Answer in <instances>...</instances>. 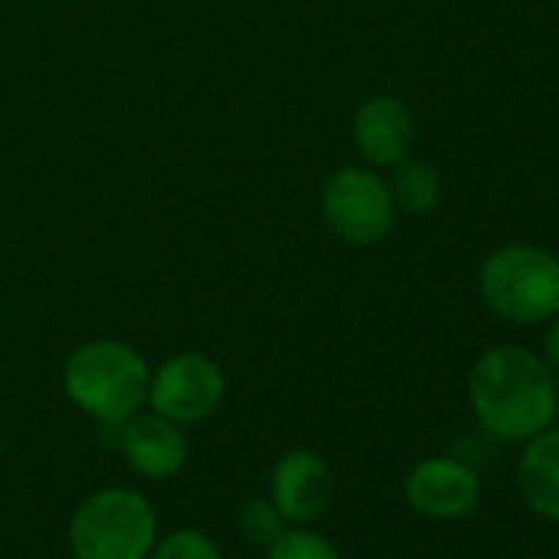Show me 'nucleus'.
<instances>
[{"instance_id": "2eb2a0df", "label": "nucleus", "mask_w": 559, "mask_h": 559, "mask_svg": "<svg viewBox=\"0 0 559 559\" xmlns=\"http://www.w3.org/2000/svg\"><path fill=\"white\" fill-rule=\"evenodd\" d=\"M148 559H224V552L211 533L198 526H178V530L158 533Z\"/></svg>"}, {"instance_id": "f3484780", "label": "nucleus", "mask_w": 559, "mask_h": 559, "mask_svg": "<svg viewBox=\"0 0 559 559\" xmlns=\"http://www.w3.org/2000/svg\"><path fill=\"white\" fill-rule=\"evenodd\" d=\"M536 559H543V556H536Z\"/></svg>"}, {"instance_id": "9d476101", "label": "nucleus", "mask_w": 559, "mask_h": 559, "mask_svg": "<svg viewBox=\"0 0 559 559\" xmlns=\"http://www.w3.org/2000/svg\"><path fill=\"white\" fill-rule=\"evenodd\" d=\"M353 139L366 162L392 168L402 158H408L415 145L412 109L399 96H369L353 116Z\"/></svg>"}, {"instance_id": "f257e3e1", "label": "nucleus", "mask_w": 559, "mask_h": 559, "mask_svg": "<svg viewBox=\"0 0 559 559\" xmlns=\"http://www.w3.org/2000/svg\"><path fill=\"white\" fill-rule=\"evenodd\" d=\"M467 399L484 435L523 444L559 415V382L539 353L500 343L484 349L467 376Z\"/></svg>"}, {"instance_id": "20e7f679", "label": "nucleus", "mask_w": 559, "mask_h": 559, "mask_svg": "<svg viewBox=\"0 0 559 559\" xmlns=\"http://www.w3.org/2000/svg\"><path fill=\"white\" fill-rule=\"evenodd\" d=\"M484 307L513 326H543L559 317V257L536 243H503L477 273Z\"/></svg>"}, {"instance_id": "9b49d317", "label": "nucleus", "mask_w": 559, "mask_h": 559, "mask_svg": "<svg viewBox=\"0 0 559 559\" xmlns=\"http://www.w3.org/2000/svg\"><path fill=\"white\" fill-rule=\"evenodd\" d=\"M516 490L533 516L559 523V428L549 425L523 441L516 461Z\"/></svg>"}, {"instance_id": "dca6fc26", "label": "nucleus", "mask_w": 559, "mask_h": 559, "mask_svg": "<svg viewBox=\"0 0 559 559\" xmlns=\"http://www.w3.org/2000/svg\"><path fill=\"white\" fill-rule=\"evenodd\" d=\"M543 362L549 366V372L556 376V382H559V317L556 320H549V330H546V336H543Z\"/></svg>"}, {"instance_id": "7ed1b4c3", "label": "nucleus", "mask_w": 559, "mask_h": 559, "mask_svg": "<svg viewBox=\"0 0 559 559\" xmlns=\"http://www.w3.org/2000/svg\"><path fill=\"white\" fill-rule=\"evenodd\" d=\"M155 539V503L126 484L90 490L67 523V546L73 559H148Z\"/></svg>"}, {"instance_id": "0eeeda50", "label": "nucleus", "mask_w": 559, "mask_h": 559, "mask_svg": "<svg viewBox=\"0 0 559 559\" xmlns=\"http://www.w3.org/2000/svg\"><path fill=\"white\" fill-rule=\"evenodd\" d=\"M266 497L287 526H317L336 497V471L313 448L284 451L266 477Z\"/></svg>"}, {"instance_id": "ddd939ff", "label": "nucleus", "mask_w": 559, "mask_h": 559, "mask_svg": "<svg viewBox=\"0 0 559 559\" xmlns=\"http://www.w3.org/2000/svg\"><path fill=\"white\" fill-rule=\"evenodd\" d=\"M263 559H343V552L317 526H287L263 549Z\"/></svg>"}, {"instance_id": "423d86ee", "label": "nucleus", "mask_w": 559, "mask_h": 559, "mask_svg": "<svg viewBox=\"0 0 559 559\" xmlns=\"http://www.w3.org/2000/svg\"><path fill=\"white\" fill-rule=\"evenodd\" d=\"M224 392V372L211 356L178 353L165 359L158 369H152L145 405L178 425H198L221 408Z\"/></svg>"}, {"instance_id": "f03ea898", "label": "nucleus", "mask_w": 559, "mask_h": 559, "mask_svg": "<svg viewBox=\"0 0 559 559\" xmlns=\"http://www.w3.org/2000/svg\"><path fill=\"white\" fill-rule=\"evenodd\" d=\"M152 369L129 343L93 340L70 353L63 366L67 399L99 425H122L148 402Z\"/></svg>"}, {"instance_id": "6e6552de", "label": "nucleus", "mask_w": 559, "mask_h": 559, "mask_svg": "<svg viewBox=\"0 0 559 559\" xmlns=\"http://www.w3.org/2000/svg\"><path fill=\"white\" fill-rule=\"evenodd\" d=\"M402 493L418 516L435 523H454L477 510L484 487L471 464L448 454H435L412 464L402 480Z\"/></svg>"}, {"instance_id": "f8f14e48", "label": "nucleus", "mask_w": 559, "mask_h": 559, "mask_svg": "<svg viewBox=\"0 0 559 559\" xmlns=\"http://www.w3.org/2000/svg\"><path fill=\"white\" fill-rule=\"evenodd\" d=\"M392 168H395V175H392L389 188H392V198H395V207L399 211L415 214V217H425V214H431L441 204L444 181H441V175L428 162H421V158H402Z\"/></svg>"}, {"instance_id": "39448f33", "label": "nucleus", "mask_w": 559, "mask_h": 559, "mask_svg": "<svg viewBox=\"0 0 559 559\" xmlns=\"http://www.w3.org/2000/svg\"><path fill=\"white\" fill-rule=\"evenodd\" d=\"M320 211L330 230L353 247L382 243L399 217L392 188L372 168H340L326 178L320 191Z\"/></svg>"}, {"instance_id": "4468645a", "label": "nucleus", "mask_w": 559, "mask_h": 559, "mask_svg": "<svg viewBox=\"0 0 559 559\" xmlns=\"http://www.w3.org/2000/svg\"><path fill=\"white\" fill-rule=\"evenodd\" d=\"M284 530H287V520L280 516V510L273 507L270 497H250V500L240 503V510H237V533L243 536L247 546L266 549Z\"/></svg>"}, {"instance_id": "1a4fd4ad", "label": "nucleus", "mask_w": 559, "mask_h": 559, "mask_svg": "<svg viewBox=\"0 0 559 559\" xmlns=\"http://www.w3.org/2000/svg\"><path fill=\"white\" fill-rule=\"evenodd\" d=\"M119 428V451L132 474L142 480H168L181 474L188 464V435L185 425L158 415V412H135Z\"/></svg>"}]
</instances>
